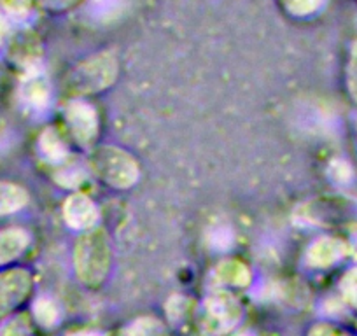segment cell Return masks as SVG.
Wrapping results in <instances>:
<instances>
[{
	"mask_svg": "<svg viewBox=\"0 0 357 336\" xmlns=\"http://www.w3.org/2000/svg\"><path fill=\"white\" fill-rule=\"evenodd\" d=\"M74 273L86 289H98L111 275L112 249L104 229L95 228L81 233L74 245Z\"/></svg>",
	"mask_w": 357,
	"mask_h": 336,
	"instance_id": "obj_1",
	"label": "cell"
},
{
	"mask_svg": "<svg viewBox=\"0 0 357 336\" xmlns=\"http://www.w3.org/2000/svg\"><path fill=\"white\" fill-rule=\"evenodd\" d=\"M91 170L95 176L112 190H128L135 186L140 177L139 161L116 146H100L91 154Z\"/></svg>",
	"mask_w": 357,
	"mask_h": 336,
	"instance_id": "obj_2",
	"label": "cell"
},
{
	"mask_svg": "<svg viewBox=\"0 0 357 336\" xmlns=\"http://www.w3.org/2000/svg\"><path fill=\"white\" fill-rule=\"evenodd\" d=\"M243 319V305L229 291L219 289L208 294L198 312L202 336H226L235 331Z\"/></svg>",
	"mask_w": 357,
	"mask_h": 336,
	"instance_id": "obj_3",
	"label": "cell"
},
{
	"mask_svg": "<svg viewBox=\"0 0 357 336\" xmlns=\"http://www.w3.org/2000/svg\"><path fill=\"white\" fill-rule=\"evenodd\" d=\"M33 286V275L26 268H6L0 272V326L30 300Z\"/></svg>",
	"mask_w": 357,
	"mask_h": 336,
	"instance_id": "obj_4",
	"label": "cell"
},
{
	"mask_svg": "<svg viewBox=\"0 0 357 336\" xmlns=\"http://www.w3.org/2000/svg\"><path fill=\"white\" fill-rule=\"evenodd\" d=\"M63 119L72 139L81 146H91L98 137L100 121H98L97 109L89 102L82 100V98L68 102V105L65 107Z\"/></svg>",
	"mask_w": 357,
	"mask_h": 336,
	"instance_id": "obj_5",
	"label": "cell"
},
{
	"mask_svg": "<svg viewBox=\"0 0 357 336\" xmlns=\"http://www.w3.org/2000/svg\"><path fill=\"white\" fill-rule=\"evenodd\" d=\"M116 70H118V67L112 61V58H98V60L89 61L84 67L79 68L72 88L81 95L98 93L114 82Z\"/></svg>",
	"mask_w": 357,
	"mask_h": 336,
	"instance_id": "obj_6",
	"label": "cell"
},
{
	"mask_svg": "<svg viewBox=\"0 0 357 336\" xmlns=\"http://www.w3.org/2000/svg\"><path fill=\"white\" fill-rule=\"evenodd\" d=\"M61 211H63V221L67 222L68 228L81 233L97 228L98 219H100L97 204L82 193H74L67 197Z\"/></svg>",
	"mask_w": 357,
	"mask_h": 336,
	"instance_id": "obj_7",
	"label": "cell"
},
{
	"mask_svg": "<svg viewBox=\"0 0 357 336\" xmlns=\"http://www.w3.org/2000/svg\"><path fill=\"white\" fill-rule=\"evenodd\" d=\"M32 243V236L23 228L0 229V268L22 258Z\"/></svg>",
	"mask_w": 357,
	"mask_h": 336,
	"instance_id": "obj_8",
	"label": "cell"
},
{
	"mask_svg": "<svg viewBox=\"0 0 357 336\" xmlns=\"http://www.w3.org/2000/svg\"><path fill=\"white\" fill-rule=\"evenodd\" d=\"M343 254H345V245L340 240L331 238V236H324V238L315 240L308 247L307 263L312 268L324 270L336 265L343 258Z\"/></svg>",
	"mask_w": 357,
	"mask_h": 336,
	"instance_id": "obj_9",
	"label": "cell"
},
{
	"mask_svg": "<svg viewBox=\"0 0 357 336\" xmlns=\"http://www.w3.org/2000/svg\"><path fill=\"white\" fill-rule=\"evenodd\" d=\"M212 277H214L219 286L242 289V287H247L250 284L252 272L249 270V266L236 261V259H226V261H221L215 266Z\"/></svg>",
	"mask_w": 357,
	"mask_h": 336,
	"instance_id": "obj_10",
	"label": "cell"
},
{
	"mask_svg": "<svg viewBox=\"0 0 357 336\" xmlns=\"http://www.w3.org/2000/svg\"><path fill=\"white\" fill-rule=\"evenodd\" d=\"M29 204V191L9 181H0V217L16 214Z\"/></svg>",
	"mask_w": 357,
	"mask_h": 336,
	"instance_id": "obj_11",
	"label": "cell"
},
{
	"mask_svg": "<svg viewBox=\"0 0 357 336\" xmlns=\"http://www.w3.org/2000/svg\"><path fill=\"white\" fill-rule=\"evenodd\" d=\"M32 317L39 328L54 329L56 326H60L63 312H61V307L56 300L50 296H40L33 301Z\"/></svg>",
	"mask_w": 357,
	"mask_h": 336,
	"instance_id": "obj_12",
	"label": "cell"
},
{
	"mask_svg": "<svg viewBox=\"0 0 357 336\" xmlns=\"http://www.w3.org/2000/svg\"><path fill=\"white\" fill-rule=\"evenodd\" d=\"M22 100L23 104L29 105L30 109H40L46 107L50 104V88H47V82L43 81L40 77H32L26 82H23L22 88Z\"/></svg>",
	"mask_w": 357,
	"mask_h": 336,
	"instance_id": "obj_13",
	"label": "cell"
},
{
	"mask_svg": "<svg viewBox=\"0 0 357 336\" xmlns=\"http://www.w3.org/2000/svg\"><path fill=\"white\" fill-rule=\"evenodd\" d=\"M39 151L51 163H58V161H63L67 158V146H65L60 133L53 128H47L40 133Z\"/></svg>",
	"mask_w": 357,
	"mask_h": 336,
	"instance_id": "obj_14",
	"label": "cell"
},
{
	"mask_svg": "<svg viewBox=\"0 0 357 336\" xmlns=\"http://www.w3.org/2000/svg\"><path fill=\"white\" fill-rule=\"evenodd\" d=\"M165 326L161 324L158 319L144 317L139 321H133L132 324L126 328L125 336H165Z\"/></svg>",
	"mask_w": 357,
	"mask_h": 336,
	"instance_id": "obj_15",
	"label": "cell"
},
{
	"mask_svg": "<svg viewBox=\"0 0 357 336\" xmlns=\"http://www.w3.org/2000/svg\"><path fill=\"white\" fill-rule=\"evenodd\" d=\"M0 336H33V326L30 317L18 314L0 326Z\"/></svg>",
	"mask_w": 357,
	"mask_h": 336,
	"instance_id": "obj_16",
	"label": "cell"
},
{
	"mask_svg": "<svg viewBox=\"0 0 357 336\" xmlns=\"http://www.w3.org/2000/svg\"><path fill=\"white\" fill-rule=\"evenodd\" d=\"M340 291H342L343 300L349 303L357 312V268L350 270L343 275L342 282H340Z\"/></svg>",
	"mask_w": 357,
	"mask_h": 336,
	"instance_id": "obj_17",
	"label": "cell"
},
{
	"mask_svg": "<svg viewBox=\"0 0 357 336\" xmlns=\"http://www.w3.org/2000/svg\"><path fill=\"white\" fill-rule=\"evenodd\" d=\"M347 90L350 98L357 104V43L352 46L349 65H347Z\"/></svg>",
	"mask_w": 357,
	"mask_h": 336,
	"instance_id": "obj_18",
	"label": "cell"
},
{
	"mask_svg": "<svg viewBox=\"0 0 357 336\" xmlns=\"http://www.w3.org/2000/svg\"><path fill=\"white\" fill-rule=\"evenodd\" d=\"M307 336H352L345 329L331 324V322H317L307 331Z\"/></svg>",
	"mask_w": 357,
	"mask_h": 336,
	"instance_id": "obj_19",
	"label": "cell"
},
{
	"mask_svg": "<svg viewBox=\"0 0 357 336\" xmlns=\"http://www.w3.org/2000/svg\"><path fill=\"white\" fill-rule=\"evenodd\" d=\"M68 336H105V335H104V333H100V331H89V329H84V331L70 333Z\"/></svg>",
	"mask_w": 357,
	"mask_h": 336,
	"instance_id": "obj_20",
	"label": "cell"
},
{
	"mask_svg": "<svg viewBox=\"0 0 357 336\" xmlns=\"http://www.w3.org/2000/svg\"><path fill=\"white\" fill-rule=\"evenodd\" d=\"M238 336H256V335H254V333L247 331V333H242V335H238Z\"/></svg>",
	"mask_w": 357,
	"mask_h": 336,
	"instance_id": "obj_21",
	"label": "cell"
},
{
	"mask_svg": "<svg viewBox=\"0 0 357 336\" xmlns=\"http://www.w3.org/2000/svg\"><path fill=\"white\" fill-rule=\"evenodd\" d=\"M356 137H357V121H356Z\"/></svg>",
	"mask_w": 357,
	"mask_h": 336,
	"instance_id": "obj_22",
	"label": "cell"
}]
</instances>
